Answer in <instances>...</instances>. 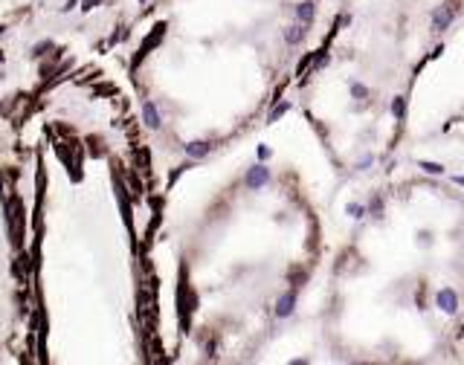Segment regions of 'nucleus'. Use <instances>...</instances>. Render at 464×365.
Returning a JSON list of instances; mask_svg holds the SVG:
<instances>
[{
    "mask_svg": "<svg viewBox=\"0 0 464 365\" xmlns=\"http://www.w3.org/2000/svg\"><path fill=\"white\" fill-rule=\"evenodd\" d=\"M267 180H270V171H267L264 165H255V168H249L247 171L244 185H247V188H258V185H264Z\"/></svg>",
    "mask_w": 464,
    "mask_h": 365,
    "instance_id": "obj_1",
    "label": "nucleus"
},
{
    "mask_svg": "<svg viewBox=\"0 0 464 365\" xmlns=\"http://www.w3.org/2000/svg\"><path fill=\"white\" fill-rule=\"evenodd\" d=\"M438 307H441L444 313H456V310H459V296H456V290L444 287V290L438 293Z\"/></svg>",
    "mask_w": 464,
    "mask_h": 365,
    "instance_id": "obj_2",
    "label": "nucleus"
},
{
    "mask_svg": "<svg viewBox=\"0 0 464 365\" xmlns=\"http://www.w3.org/2000/svg\"><path fill=\"white\" fill-rule=\"evenodd\" d=\"M453 15H456V9H453V6H444V9H438V12L433 15V29H435V32L447 29V24L453 21Z\"/></svg>",
    "mask_w": 464,
    "mask_h": 365,
    "instance_id": "obj_3",
    "label": "nucleus"
},
{
    "mask_svg": "<svg viewBox=\"0 0 464 365\" xmlns=\"http://www.w3.org/2000/svg\"><path fill=\"white\" fill-rule=\"evenodd\" d=\"M293 307H296V293H284L276 304V316L278 319H284V316H290L293 313Z\"/></svg>",
    "mask_w": 464,
    "mask_h": 365,
    "instance_id": "obj_4",
    "label": "nucleus"
},
{
    "mask_svg": "<svg viewBox=\"0 0 464 365\" xmlns=\"http://www.w3.org/2000/svg\"><path fill=\"white\" fill-rule=\"evenodd\" d=\"M142 116H145V125L151 128V130H157L163 122H160V113H157V107L151 104V102H145V107H142Z\"/></svg>",
    "mask_w": 464,
    "mask_h": 365,
    "instance_id": "obj_5",
    "label": "nucleus"
},
{
    "mask_svg": "<svg viewBox=\"0 0 464 365\" xmlns=\"http://www.w3.org/2000/svg\"><path fill=\"white\" fill-rule=\"evenodd\" d=\"M313 15H316V6H313L310 0H305V3H299V6H296V18H299L302 24H310V21H313Z\"/></svg>",
    "mask_w": 464,
    "mask_h": 365,
    "instance_id": "obj_6",
    "label": "nucleus"
},
{
    "mask_svg": "<svg viewBox=\"0 0 464 365\" xmlns=\"http://www.w3.org/2000/svg\"><path fill=\"white\" fill-rule=\"evenodd\" d=\"M305 24H296V26H290V29L284 32V41H287V44H299V41H302V38H305Z\"/></svg>",
    "mask_w": 464,
    "mask_h": 365,
    "instance_id": "obj_7",
    "label": "nucleus"
},
{
    "mask_svg": "<svg viewBox=\"0 0 464 365\" xmlns=\"http://www.w3.org/2000/svg\"><path fill=\"white\" fill-rule=\"evenodd\" d=\"M186 154H189V156H206V154H209V142H189V145H186Z\"/></svg>",
    "mask_w": 464,
    "mask_h": 365,
    "instance_id": "obj_8",
    "label": "nucleus"
},
{
    "mask_svg": "<svg viewBox=\"0 0 464 365\" xmlns=\"http://www.w3.org/2000/svg\"><path fill=\"white\" fill-rule=\"evenodd\" d=\"M287 110H290V104H287V102H284V104H278V107H273V113L267 116V122H276L278 116H281V113H287Z\"/></svg>",
    "mask_w": 464,
    "mask_h": 365,
    "instance_id": "obj_9",
    "label": "nucleus"
},
{
    "mask_svg": "<svg viewBox=\"0 0 464 365\" xmlns=\"http://www.w3.org/2000/svg\"><path fill=\"white\" fill-rule=\"evenodd\" d=\"M421 168H424V171H427V174H441V171H444V168H441V165H438V162H427V159H424V162H421Z\"/></svg>",
    "mask_w": 464,
    "mask_h": 365,
    "instance_id": "obj_10",
    "label": "nucleus"
},
{
    "mask_svg": "<svg viewBox=\"0 0 464 365\" xmlns=\"http://www.w3.org/2000/svg\"><path fill=\"white\" fill-rule=\"evenodd\" d=\"M351 96H354V99H366V96H369V90H366L363 84H351Z\"/></svg>",
    "mask_w": 464,
    "mask_h": 365,
    "instance_id": "obj_11",
    "label": "nucleus"
},
{
    "mask_svg": "<svg viewBox=\"0 0 464 365\" xmlns=\"http://www.w3.org/2000/svg\"><path fill=\"white\" fill-rule=\"evenodd\" d=\"M348 214H351V217H363L366 209H363V206H357V203H348Z\"/></svg>",
    "mask_w": 464,
    "mask_h": 365,
    "instance_id": "obj_12",
    "label": "nucleus"
},
{
    "mask_svg": "<svg viewBox=\"0 0 464 365\" xmlns=\"http://www.w3.org/2000/svg\"><path fill=\"white\" fill-rule=\"evenodd\" d=\"M392 110H395V116H398V119H401V116H403V99H401V96L395 99V104H392Z\"/></svg>",
    "mask_w": 464,
    "mask_h": 365,
    "instance_id": "obj_13",
    "label": "nucleus"
},
{
    "mask_svg": "<svg viewBox=\"0 0 464 365\" xmlns=\"http://www.w3.org/2000/svg\"><path fill=\"white\" fill-rule=\"evenodd\" d=\"M99 3H102V0H84V6H82V9H84V12H90L93 6H99Z\"/></svg>",
    "mask_w": 464,
    "mask_h": 365,
    "instance_id": "obj_14",
    "label": "nucleus"
},
{
    "mask_svg": "<svg viewBox=\"0 0 464 365\" xmlns=\"http://www.w3.org/2000/svg\"><path fill=\"white\" fill-rule=\"evenodd\" d=\"M371 212H374V214H377V217H380V200H377V197L371 200Z\"/></svg>",
    "mask_w": 464,
    "mask_h": 365,
    "instance_id": "obj_15",
    "label": "nucleus"
},
{
    "mask_svg": "<svg viewBox=\"0 0 464 365\" xmlns=\"http://www.w3.org/2000/svg\"><path fill=\"white\" fill-rule=\"evenodd\" d=\"M456 182H459V185H464V177H456Z\"/></svg>",
    "mask_w": 464,
    "mask_h": 365,
    "instance_id": "obj_16",
    "label": "nucleus"
},
{
    "mask_svg": "<svg viewBox=\"0 0 464 365\" xmlns=\"http://www.w3.org/2000/svg\"><path fill=\"white\" fill-rule=\"evenodd\" d=\"M3 32H6V26H3V24H0V35H3Z\"/></svg>",
    "mask_w": 464,
    "mask_h": 365,
    "instance_id": "obj_17",
    "label": "nucleus"
},
{
    "mask_svg": "<svg viewBox=\"0 0 464 365\" xmlns=\"http://www.w3.org/2000/svg\"><path fill=\"white\" fill-rule=\"evenodd\" d=\"M0 64H3V52H0Z\"/></svg>",
    "mask_w": 464,
    "mask_h": 365,
    "instance_id": "obj_18",
    "label": "nucleus"
}]
</instances>
